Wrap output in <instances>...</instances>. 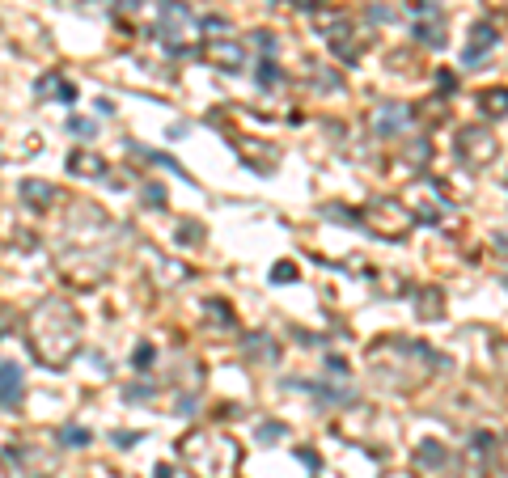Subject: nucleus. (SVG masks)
<instances>
[{"label":"nucleus","mask_w":508,"mask_h":478,"mask_svg":"<svg viewBox=\"0 0 508 478\" xmlns=\"http://www.w3.org/2000/svg\"><path fill=\"white\" fill-rule=\"evenodd\" d=\"M144 199H149V204H165V191L161 187H149V191H144Z\"/></svg>","instance_id":"6ab92c4d"},{"label":"nucleus","mask_w":508,"mask_h":478,"mask_svg":"<svg viewBox=\"0 0 508 478\" xmlns=\"http://www.w3.org/2000/svg\"><path fill=\"white\" fill-rule=\"evenodd\" d=\"M5 326H9V313H0V331H5Z\"/></svg>","instance_id":"4be33fe9"},{"label":"nucleus","mask_w":508,"mask_h":478,"mask_svg":"<svg viewBox=\"0 0 508 478\" xmlns=\"http://www.w3.org/2000/svg\"><path fill=\"white\" fill-rule=\"evenodd\" d=\"M492 43H496V26H492V21H479L474 34H470V47L462 51V60H466V64H474V60H479L483 51H487Z\"/></svg>","instance_id":"6e6552de"},{"label":"nucleus","mask_w":508,"mask_h":478,"mask_svg":"<svg viewBox=\"0 0 508 478\" xmlns=\"http://www.w3.org/2000/svg\"><path fill=\"white\" fill-rule=\"evenodd\" d=\"M402 123H407V106H381L377 110V132L381 136H398Z\"/></svg>","instance_id":"1a4fd4ad"},{"label":"nucleus","mask_w":508,"mask_h":478,"mask_svg":"<svg viewBox=\"0 0 508 478\" xmlns=\"http://www.w3.org/2000/svg\"><path fill=\"white\" fill-rule=\"evenodd\" d=\"M280 432H284L280 423H263V432H258V436H263V440H271V436H280Z\"/></svg>","instance_id":"aec40b11"},{"label":"nucleus","mask_w":508,"mask_h":478,"mask_svg":"<svg viewBox=\"0 0 508 478\" xmlns=\"http://www.w3.org/2000/svg\"><path fill=\"white\" fill-rule=\"evenodd\" d=\"M483 110H487V115H508V89L483 93Z\"/></svg>","instance_id":"f8f14e48"},{"label":"nucleus","mask_w":508,"mask_h":478,"mask_svg":"<svg viewBox=\"0 0 508 478\" xmlns=\"http://www.w3.org/2000/svg\"><path fill=\"white\" fill-rule=\"evenodd\" d=\"M276 284H284V280H297V267L293 263H276V275H271Z\"/></svg>","instance_id":"4468645a"},{"label":"nucleus","mask_w":508,"mask_h":478,"mask_svg":"<svg viewBox=\"0 0 508 478\" xmlns=\"http://www.w3.org/2000/svg\"><path fill=\"white\" fill-rule=\"evenodd\" d=\"M68 169H72V174H81V169H89V178H98V174L106 169V161H102L98 153H72V161H68Z\"/></svg>","instance_id":"9d476101"},{"label":"nucleus","mask_w":508,"mask_h":478,"mask_svg":"<svg viewBox=\"0 0 508 478\" xmlns=\"http://www.w3.org/2000/svg\"><path fill=\"white\" fill-rule=\"evenodd\" d=\"M415 38L420 43H428V47H441L445 38H441V21L437 17H428V21H420V30H415Z\"/></svg>","instance_id":"9b49d317"},{"label":"nucleus","mask_w":508,"mask_h":478,"mask_svg":"<svg viewBox=\"0 0 508 478\" xmlns=\"http://www.w3.org/2000/svg\"><path fill=\"white\" fill-rule=\"evenodd\" d=\"M297 5H301V9H318V5H322V0H297Z\"/></svg>","instance_id":"412c9836"},{"label":"nucleus","mask_w":508,"mask_h":478,"mask_svg":"<svg viewBox=\"0 0 508 478\" xmlns=\"http://www.w3.org/2000/svg\"><path fill=\"white\" fill-rule=\"evenodd\" d=\"M208 60H212V64H221V68H229V72H237L241 64H246V56H241V47H237L233 38L208 43Z\"/></svg>","instance_id":"39448f33"},{"label":"nucleus","mask_w":508,"mask_h":478,"mask_svg":"<svg viewBox=\"0 0 508 478\" xmlns=\"http://www.w3.org/2000/svg\"><path fill=\"white\" fill-rule=\"evenodd\" d=\"M21 398V368L0 360V407H17Z\"/></svg>","instance_id":"423d86ee"},{"label":"nucleus","mask_w":508,"mask_h":478,"mask_svg":"<svg viewBox=\"0 0 508 478\" xmlns=\"http://www.w3.org/2000/svg\"><path fill=\"white\" fill-rule=\"evenodd\" d=\"M457 153H462V161L466 165H487L492 157H496V140H492V132L487 128H466L462 136H457Z\"/></svg>","instance_id":"20e7f679"},{"label":"nucleus","mask_w":508,"mask_h":478,"mask_svg":"<svg viewBox=\"0 0 508 478\" xmlns=\"http://www.w3.org/2000/svg\"><path fill=\"white\" fill-rule=\"evenodd\" d=\"M21 199H26V204H30L34 212H47V208L56 204V191L47 187V182H34V178H26V182H21Z\"/></svg>","instance_id":"0eeeda50"},{"label":"nucleus","mask_w":508,"mask_h":478,"mask_svg":"<svg viewBox=\"0 0 508 478\" xmlns=\"http://www.w3.org/2000/svg\"><path fill=\"white\" fill-rule=\"evenodd\" d=\"M64 440L77 449V444H89V432H85V427H64Z\"/></svg>","instance_id":"ddd939ff"},{"label":"nucleus","mask_w":508,"mask_h":478,"mask_svg":"<svg viewBox=\"0 0 508 478\" xmlns=\"http://www.w3.org/2000/svg\"><path fill=\"white\" fill-rule=\"evenodd\" d=\"M365 224L373 233H390V237H402L411 229V216L402 212V204H394V199H377V204L365 208Z\"/></svg>","instance_id":"7ed1b4c3"},{"label":"nucleus","mask_w":508,"mask_h":478,"mask_svg":"<svg viewBox=\"0 0 508 478\" xmlns=\"http://www.w3.org/2000/svg\"><path fill=\"white\" fill-rule=\"evenodd\" d=\"M30 347L43 364L51 368H64L81 347V322H77V309L64 305V300H43V305L30 313Z\"/></svg>","instance_id":"f257e3e1"},{"label":"nucleus","mask_w":508,"mask_h":478,"mask_svg":"<svg viewBox=\"0 0 508 478\" xmlns=\"http://www.w3.org/2000/svg\"><path fill=\"white\" fill-rule=\"evenodd\" d=\"M68 128L77 132V136H93V123L89 119H68Z\"/></svg>","instance_id":"2eb2a0df"},{"label":"nucleus","mask_w":508,"mask_h":478,"mask_svg":"<svg viewBox=\"0 0 508 478\" xmlns=\"http://www.w3.org/2000/svg\"><path fill=\"white\" fill-rule=\"evenodd\" d=\"M420 462H432V466H437V462H441V449H437V440H428V449L420 453Z\"/></svg>","instance_id":"dca6fc26"},{"label":"nucleus","mask_w":508,"mask_h":478,"mask_svg":"<svg viewBox=\"0 0 508 478\" xmlns=\"http://www.w3.org/2000/svg\"><path fill=\"white\" fill-rule=\"evenodd\" d=\"M258 81L263 85H276V68L271 64H258Z\"/></svg>","instance_id":"f3484780"},{"label":"nucleus","mask_w":508,"mask_h":478,"mask_svg":"<svg viewBox=\"0 0 508 478\" xmlns=\"http://www.w3.org/2000/svg\"><path fill=\"white\" fill-rule=\"evenodd\" d=\"M153 360V347H136V368H149Z\"/></svg>","instance_id":"a211bd4d"},{"label":"nucleus","mask_w":508,"mask_h":478,"mask_svg":"<svg viewBox=\"0 0 508 478\" xmlns=\"http://www.w3.org/2000/svg\"><path fill=\"white\" fill-rule=\"evenodd\" d=\"M178 453H182L186 470L195 478H233V470L241 462L237 444L229 436H221V432H212V427H199V432L182 436Z\"/></svg>","instance_id":"f03ea898"}]
</instances>
